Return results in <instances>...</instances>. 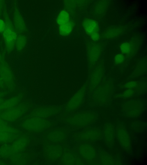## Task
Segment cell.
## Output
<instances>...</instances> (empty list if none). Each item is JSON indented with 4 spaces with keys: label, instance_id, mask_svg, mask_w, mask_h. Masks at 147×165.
Wrapping results in <instances>:
<instances>
[{
    "label": "cell",
    "instance_id": "obj_1",
    "mask_svg": "<svg viewBox=\"0 0 147 165\" xmlns=\"http://www.w3.org/2000/svg\"><path fill=\"white\" fill-rule=\"evenodd\" d=\"M113 90L112 79L105 76L100 84L89 97V105L93 107L107 104L111 99Z\"/></svg>",
    "mask_w": 147,
    "mask_h": 165
},
{
    "label": "cell",
    "instance_id": "obj_2",
    "mask_svg": "<svg viewBox=\"0 0 147 165\" xmlns=\"http://www.w3.org/2000/svg\"><path fill=\"white\" fill-rule=\"evenodd\" d=\"M98 117L97 113L88 110L80 111L69 115L64 119V121L72 127L82 128L94 123Z\"/></svg>",
    "mask_w": 147,
    "mask_h": 165
},
{
    "label": "cell",
    "instance_id": "obj_3",
    "mask_svg": "<svg viewBox=\"0 0 147 165\" xmlns=\"http://www.w3.org/2000/svg\"><path fill=\"white\" fill-rule=\"evenodd\" d=\"M104 60L100 59L89 71L87 94L90 96L101 83L105 75Z\"/></svg>",
    "mask_w": 147,
    "mask_h": 165
},
{
    "label": "cell",
    "instance_id": "obj_4",
    "mask_svg": "<svg viewBox=\"0 0 147 165\" xmlns=\"http://www.w3.org/2000/svg\"><path fill=\"white\" fill-rule=\"evenodd\" d=\"M105 47V43L102 41L94 42L89 40L87 41L86 49L89 71L101 59Z\"/></svg>",
    "mask_w": 147,
    "mask_h": 165
},
{
    "label": "cell",
    "instance_id": "obj_5",
    "mask_svg": "<svg viewBox=\"0 0 147 165\" xmlns=\"http://www.w3.org/2000/svg\"><path fill=\"white\" fill-rule=\"evenodd\" d=\"M77 149L86 164H98V151L91 143L81 142Z\"/></svg>",
    "mask_w": 147,
    "mask_h": 165
},
{
    "label": "cell",
    "instance_id": "obj_6",
    "mask_svg": "<svg viewBox=\"0 0 147 165\" xmlns=\"http://www.w3.org/2000/svg\"><path fill=\"white\" fill-rule=\"evenodd\" d=\"M82 26L90 40L94 42L101 41L100 28L98 20L93 17H85L82 21Z\"/></svg>",
    "mask_w": 147,
    "mask_h": 165
},
{
    "label": "cell",
    "instance_id": "obj_7",
    "mask_svg": "<svg viewBox=\"0 0 147 165\" xmlns=\"http://www.w3.org/2000/svg\"><path fill=\"white\" fill-rule=\"evenodd\" d=\"M88 80L72 97L65 107V112L69 113L76 110L83 104L87 94Z\"/></svg>",
    "mask_w": 147,
    "mask_h": 165
},
{
    "label": "cell",
    "instance_id": "obj_8",
    "mask_svg": "<svg viewBox=\"0 0 147 165\" xmlns=\"http://www.w3.org/2000/svg\"><path fill=\"white\" fill-rule=\"evenodd\" d=\"M75 138L77 142H94L103 138L102 131L96 127H87L77 133Z\"/></svg>",
    "mask_w": 147,
    "mask_h": 165
},
{
    "label": "cell",
    "instance_id": "obj_9",
    "mask_svg": "<svg viewBox=\"0 0 147 165\" xmlns=\"http://www.w3.org/2000/svg\"><path fill=\"white\" fill-rule=\"evenodd\" d=\"M5 21L6 27L2 33L3 36L7 50L8 52H10L15 47L18 35L10 19L6 17Z\"/></svg>",
    "mask_w": 147,
    "mask_h": 165
},
{
    "label": "cell",
    "instance_id": "obj_10",
    "mask_svg": "<svg viewBox=\"0 0 147 165\" xmlns=\"http://www.w3.org/2000/svg\"><path fill=\"white\" fill-rule=\"evenodd\" d=\"M65 145L58 143H44V155L51 162H55L60 158Z\"/></svg>",
    "mask_w": 147,
    "mask_h": 165
},
{
    "label": "cell",
    "instance_id": "obj_11",
    "mask_svg": "<svg viewBox=\"0 0 147 165\" xmlns=\"http://www.w3.org/2000/svg\"><path fill=\"white\" fill-rule=\"evenodd\" d=\"M60 162L63 164H86L82 158L77 152L71 150L65 145L60 158Z\"/></svg>",
    "mask_w": 147,
    "mask_h": 165
},
{
    "label": "cell",
    "instance_id": "obj_12",
    "mask_svg": "<svg viewBox=\"0 0 147 165\" xmlns=\"http://www.w3.org/2000/svg\"><path fill=\"white\" fill-rule=\"evenodd\" d=\"M139 46L138 39L134 38L121 43L119 46V49L120 52L129 60L136 54Z\"/></svg>",
    "mask_w": 147,
    "mask_h": 165
},
{
    "label": "cell",
    "instance_id": "obj_13",
    "mask_svg": "<svg viewBox=\"0 0 147 165\" xmlns=\"http://www.w3.org/2000/svg\"><path fill=\"white\" fill-rule=\"evenodd\" d=\"M66 136L65 129L57 128L47 131L43 135L42 138L44 143L59 144L63 142Z\"/></svg>",
    "mask_w": 147,
    "mask_h": 165
},
{
    "label": "cell",
    "instance_id": "obj_14",
    "mask_svg": "<svg viewBox=\"0 0 147 165\" xmlns=\"http://www.w3.org/2000/svg\"><path fill=\"white\" fill-rule=\"evenodd\" d=\"M31 129L35 133H40L50 128L53 123L47 118L33 115L31 119Z\"/></svg>",
    "mask_w": 147,
    "mask_h": 165
},
{
    "label": "cell",
    "instance_id": "obj_15",
    "mask_svg": "<svg viewBox=\"0 0 147 165\" xmlns=\"http://www.w3.org/2000/svg\"><path fill=\"white\" fill-rule=\"evenodd\" d=\"M142 105L139 101L131 100L126 102L123 105V110L126 115L135 117L139 116L142 111Z\"/></svg>",
    "mask_w": 147,
    "mask_h": 165
},
{
    "label": "cell",
    "instance_id": "obj_16",
    "mask_svg": "<svg viewBox=\"0 0 147 165\" xmlns=\"http://www.w3.org/2000/svg\"><path fill=\"white\" fill-rule=\"evenodd\" d=\"M125 30V28L122 26L108 27L101 32V40H107L116 38L122 35Z\"/></svg>",
    "mask_w": 147,
    "mask_h": 165
},
{
    "label": "cell",
    "instance_id": "obj_17",
    "mask_svg": "<svg viewBox=\"0 0 147 165\" xmlns=\"http://www.w3.org/2000/svg\"><path fill=\"white\" fill-rule=\"evenodd\" d=\"M61 111V107L55 106H42L37 107L33 110V115L48 118L56 115Z\"/></svg>",
    "mask_w": 147,
    "mask_h": 165
},
{
    "label": "cell",
    "instance_id": "obj_18",
    "mask_svg": "<svg viewBox=\"0 0 147 165\" xmlns=\"http://www.w3.org/2000/svg\"><path fill=\"white\" fill-rule=\"evenodd\" d=\"M115 133L121 146L125 149H129L130 146V137L125 127L122 124H119L116 127Z\"/></svg>",
    "mask_w": 147,
    "mask_h": 165
},
{
    "label": "cell",
    "instance_id": "obj_19",
    "mask_svg": "<svg viewBox=\"0 0 147 165\" xmlns=\"http://www.w3.org/2000/svg\"><path fill=\"white\" fill-rule=\"evenodd\" d=\"M110 1L99 0L94 4L92 11L93 17L98 20L105 15L109 6Z\"/></svg>",
    "mask_w": 147,
    "mask_h": 165
},
{
    "label": "cell",
    "instance_id": "obj_20",
    "mask_svg": "<svg viewBox=\"0 0 147 165\" xmlns=\"http://www.w3.org/2000/svg\"><path fill=\"white\" fill-rule=\"evenodd\" d=\"M13 25L17 32L21 33L26 30V27L24 18L18 10H16L13 15Z\"/></svg>",
    "mask_w": 147,
    "mask_h": 165
},
{
    "label": "cell",
    "instance_id": "obj_21",
    "mask_svg": "<svg viewBox=\"0 0 147 165\" xmlns=\"http://www.w3.org/2000/svg\"><path fill=\"white\" fill-rule=\"evenodd\" d=\"M115 131L114 126L111 123H107L104 125L102 130L103 138L107 145L110 146L113 144L115 138Z\"/></svg>",
    "mask_w": 147,
    "mask_h": 165
},
{
    "label": "cell",
    "instance_id": "obj_22",
    "mask_svg": "<svg viewBox=\"0 0 147 165\" xmlns=\"http://www.w3.org/2000/svg\"><path fill=\"white\" fill-rule=\"evenodd\" d=\"M0 77L4 83L11 84L13 80V72L9 66L5 64H0Z\"/></svg>",
    "mask_w": 147,
    "mask_h": 165
},
{
    "label": "cell",
    "instance_id": "obj_23",
    "mask_svg": "<svg viewBox=\"0 0 147 165\" xmlns=\"http://www.w3.org/2000/svg\"><path fill=\"white\" fill-rule=\"evenodd\" d=\"M119 86L121 89H133L136 91L137 93H140L145 89L146 83L142 81H131L119 85Z\"/></svg>",
    "mask_w": 147,
    "mask_h": 165
},
{
    "label": "cell",
    "instance_id": "obj_24",
    "mask_svg": "<svg viewBox=\"0 0 147 165\" xmlns=\"http://www.w3.org/2000/svg\"><path fill=\"white\" fill-rule=\"evenodd\" d=\"M98 164L102 165H117L113 157L105 151L99 149L98 150Z\"/></svg>",
    "mask_w": 147,
    "mask_h": 165
},
{
    "label": "cell",
    "instance_id": "obj_25",
    "mask_svg": "<svg viewBox=\"0 0 147 165\" xmlns=\"http://www.w3.org/2000/svg\"><path fill=\"white\" fill-rule=\"evenodd\" d=\"M69 13L67 11L61 10L58 14L56 22L58 26L66 24L72 21Z\"/></svg>",
    "mask_w": 147,
    "mask_h": 165
},
{
    "label": "cell",
    "instance_id": "obj_26",
    "mask_svg": "<svg viewBox=\"0 0 147 165\" xmlns=\"http://www.w3.org/2000/svg\"><path fill=\"white\" fill-rule=\"evenodd\" d=\"M74 28V23L72 20L65 24L58 27L59 34L63 36L69 35L72 32Z\"/></svg>",
    "mask_w": 147,
    "mask_h": 165
},
{
    "label": "cell",
    "instance_id": "obj_27",
    "mask_svg": "<svg viewBox=\"0 0 147 165\" xmlns=\"http://www.w3.org/2000/svg\"><path fill=\"white\" fill-rule=\"evenodd\" d=\"M27 42V38L26 36L23 34L18 35L15 46L17 51L20 52L25 48Z\"/></svg>",
    "mask_w": 147,
    "mask_h": 165
},
{
    "label": "cell",
    "instance_id": "obj_28",
    "mask_svg": "<svg viewBox=\"0 0 147 165\" xmlns=\"http://www.w3.org/2000/svg\"><path fill=\"white\" fill-rule=\"evenodd\" d=\"M146 63L144 61H140L134 71L131 74L129 77V78H134L139 76L143 73L146 70Z\"/></svg>",
    "mask_w": 147,
    "mask_h": 165
},
{
    "label": "cell",
    "instance_id": "obj_29",
    "mask_svg": "<svg viewBox=\"0 0 147 165\" xmlns=\"http://www.w3.org/2000/svg\"><path fill=\"white\" fill-rule=\"evenodd\" d=\"M128 60L122 53L119 52L116 54L113 58V64L115 66H124Z\"/></svg>",
    "mask_w": 147,
    "mask_h": 165
},
{
    "label": "cell",
    "instance_id": "obj_30",
    "mask_svg": "<svg viewBox=\"0 0 147 165\" xmlns=\"http://www.w3.org/2000/svg\"><path fill=\"white\" fill-rule=\"evenodd\" d=\"M137 93V91L134 90L126 89L122 93L115 94L114 97L115 98L127 99L133 97Z\"/></svg>",
    "mask_w": 147,
    "mask_h": 165
},
{
    "label": "cell",
    "instance_id": "obj_31",
    "mask_svg": "<svg viewBox=\"0 0 147 165\" xmlns=\"http://www.w3.org/2000/svg\"><path fill=\"white\" fill-rule=\"evenodd\" d=\"M6 27L5 21L0 19V33H2L4 31Z\"/></svg>",
    "mask_w": 147,
    "mask_h": 165
},
{
    "label": "cell",
    "instance_id": "obj_32",
    "mask_svg": "<svg viewBox=\"0 0 147 165\" xmlns=\"http://www.w3.org/2000/svg\"><path fill=\"white\" fill-rule=\"evenodd\" d=\"M3 1H0V13L2 10L3 7Z\"/></svg>",
    "mask_w": 147,
    "mask_h": 165
},
{
    "label": "cell",
    "instance_id": "obj_33",
    "mask_svg": "<svg viewBox=\"0 0 147 165\" xmlns=\"http://www.w3.org/2000/svg\"><path fill=\"white\" fill-rule=\"evenodd\" d=\"M4 83V82H3L1 78L0 77V87H3Z\"/></svg>",
    "mask_w": 147,
    "mask_h": 165
},
{
    "label": "cell",
    "instance_id": "obj_34",
    "mask_svg": "<svg viewBox=\"0 0 147 165\" xmlns=\"http://www.w3.org/2000/svg\"><path fill=\"white\" fill-rule=\"evenodd\" d=\"M2 60H3V58H2V56L1 55V54H0V62L2 61Z\"/></svg>",
    "mask_w": 147,
    "mask_h": 165
},
{
    "label": "cell",
    "instance_id": "obj_35",
    "mask_svg": "<svg viewBox=\"0 0 147 165\" xmlns=\"http://www.w3.org/2000/svg\"><path fill=\"white\" fill-rule=\"evenodd\" d=\"M1 96V95H0V101H1V96Z\"/></svg>",
    "mask_w": 147,
    "mask_h": 165
}]
</instances>
